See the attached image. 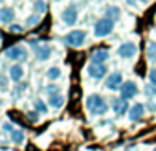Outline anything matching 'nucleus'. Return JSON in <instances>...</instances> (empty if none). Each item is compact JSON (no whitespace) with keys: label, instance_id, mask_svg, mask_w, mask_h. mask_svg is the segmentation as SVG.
<instances>
[{"label":"nucleus","instance_id":"obj_1","mask_svg":"<svg viewBox=\"0 0 156 151\" xmlns=\"http://www.w3.org/2000/svg\"><path fill=\"white\" fill-rule=\"evenodd\" d=\"M87 109H88V112L94 114V116H103V114L108 111V105H107V101L103 100V96L92 94V96L87 98Z\"/></svg>","mask_w":156,"mask_h":151},{"label":"nucleus","instance_id":"obj_2","mask_svg":"<svg viewBox=\"0 0 156 151\" xmlns=\"http://www.w3.org/2000/svg\"><path fill=\"white\" fill-rule=\"evenodd\" d=\"M85 39H87V33H85L83 30H75V31L66 33L64 42H66L68 46H72V48H81V46L85 44Z\"/></svg>","mask_w":156,"mask_h":151},{"label":"nucleus","instance_id":"obj_3","mask_svg":"<svg viewBox=\"0 0 156 151\" xmlns=\"http://www.w3.org/2000/svg\"><path fill=\"white\" fill-rule=\"evenodd\" d=\"M112 30H114V22L108 19H101L94 24V35L96 37H107L112 33Z\"/></svg>","mask_w":156,"mask_h":151},{"label":"nucleus","instance_id":"obj_4","mask_svg":"<svg viewBox=\"0 0 156 151\" xmlns=\"http://www.w3.org/2000/svg\"><path fill=\"white\" fill-rule=\"evenodd\" d=\"M136 52H138V48H136V44L130 42V41L123 42V44L118 48V53H119L121 59H132V57L136 55Z\"/></svg>","mask_w":156,"mask_h":151},{"label":"nucleus","instance_id":"obj_5","mask_svg":"<svg viewBox=\"0 0 156 151\" xmlns=\"http://www.w3.org/2000/svg\"><path fill=\"white\" fill-rule=\"evenodd\" d=\"M6 57L11 59V61H24V59L28 57V53H26V48H24V46H19V44H17V46L8 48Z\"/></svg>","mask_w":156,"mask_h":151},{"label":"nucleus","instance_id":"obj_6","mask_svg":"<svg viewBox=\"0 0 156 151\" xmlns=\"http://www.w3.org/2000/svg\"><path fill=\"white\" fill-rule=\"evenodd\" d=\"M121 83H123V76H121L119 72H112L108 78H107L105 87H107L108 90H118V89H121Z\"/></svg>","mask_w":156,"mask_h":151},{"label":"nucleus","instance_id":"obj_7","mask_svg":"<svg viewBox=\"0 0 156 151\" xmlns=\"http://www.w3.org/2000/svg\"><path fill=\"white\" fill-rule=\"evenodd\" d=\"M119 90H121V98L123 100H130V98H134L138 94V87H136L134 81H125Z\"/></svg>","mask_w":156,"mask_h":151},{"label":"nucleus","instance_id":"obj_8","mask_svg":"<svg viewBox=\"0 0 156 151\" xmlns=\"http://www.w3.org/2000/svg\"><path fill=\"white\" fill-rule=\"evenodd\" d=\"M61 19H62V22H64L66 26H73V24L77 22V9H75L73 6H70V8H66V9L62 11V15H61Z\"/></svg>","mask_w":156,"mask_h":151},{"label":"nucleus","instance_id":"obj_9","mask_svg":"<svg viewBox=\"0 0 156 151\" xmlns=\"http://www.w3.org/2000/svg\"><path fill=\"white\" fill-rule=\"evenodd\" d=\"M110 105H112V111H114L118 116H123V114L129 111V103H127V100H123V98H114V100L110 101Z\"/></svg>","mask_w":156,"mask_h":151},{"label":"nucleus","instance_id":"obj_10","mask_svg":"<svg viewBox=\"0 0 156 151\" xmlns=\"http://www.w3.org/2000/svg\"><path fill=\"white\" fill-rule=\"evenodd\" d=\"M88 74H90V78H94V79H101L103 76L107 74V66L105 64H90L88 66Z\"/></svg>","mask_w":156,"mask_h":151},{"label":"nucleus","instance_id":"obj_11","mask_svg":"<svg viewBox=\"0 0 156 151\" xmlns=\"http://www.w3.org/2000/svg\"><path fill=\"white\" fill-rule=\"evenodd\" d=\"M35 57H37V61H46V59H50V57H51V46H48V44L37 46Z\"/></svg>","mask_w":156,"mask_h":151},{"label":"nucleus","instance_id":"obj_12","mask_svg":"<svg viewBox=\"0 0 156 151\" xmlns=\"http://www.w3.org/2000/svg\"><path fill=\"white\" fill-rule=\"evenodd\" d=\"M143 114H145V107H143L141 103H136V105H132V107L129 109V118H130L132 122H138Z\"/></svg>","mask_w":156,"mask_h":151},{"label":"nucleus","instance_id":"obj_13","mask_svg":"<svg viewBox=\"0 0 156 151\" xmlns=\"http://www.w3.org/2000/svg\"><path fill=\"white\" fill-rule=\"evenodd\" d=\"M15 19V11L11 8H4V9H0V24H11Z\"/></svg>","mask_w":156,"mask_h":151},{"label":"nucleus","instance_id":"obj_14","mask_svg":"<svg viewBox=\"0 0 156 151\" xmlns=\"http://www.w3.org/2000/svg\"><path fill=\"white\" fill-rule=\"evenodd\" d=\"M108 52L107 50H98V52H94L92 53V63L94 64H105L107 61H108Z\"/></svg>","mask_w":156,"mask_h":151},{"label":"nucleus","instance_id":"obj_15","mask_svg":"<svg viewBox=\"0 0 156 151\" xmlns=\"http://www.w3.org/2000/svg\"><path fill=\"white\" fill-rule=\"evenodd\" d=\"M9 78L13 81H20L24 78V68H22V64H13L9 68Z\"/></svg>","mask_w":156,"mask_h":151},{"label":"nucleus","instance_id":"obj_16","mask_svg":"<svg viewBox=\"0 0 156 151\" xmlns=\"http://www.w3.org/2000/svg\"><path fill=\"white\" fill-rule=\"evenodd\" d=\"M48 103H50V107H53V109H61V107L64 105V98H62L61 94H51V96L48 98Z\"/></svg>","mask_w":156,"mask_h":151},{"label":"nucleus","instance_id":"obj_17","mask_svg":"<svg viewBox=\"0 0 156 151\" xmlns=\"http://www.w3.org/2000/svg\"><path fill=\"white\" fill-rule=\"evenodd\" d=\"M121 17V11H119V8H116V6H110V8H107V17L105 19H108V20H118Z\"/></svg>","mask_w":156,"mask_h":151},{"label":"nucleus","instance_id":"obj_18","mask_svg":"<svg viewBox=\"0 0 156 151\" xmlns=\"http://www.w3.org/2000/svg\"><path fill=\"white\" fill-rule=\"evenodd\" d=\"M147 57H149V61H154L156 63V42L154 41L147 44Z\"/></svg>","mask_w":156,"mask_h":151},{"label":"nucleus","instance_id":"obj_19","mask_svg":"<svg viewBox=\"0 0 156 151\" xmlns=\"http://www.w3.org/2000/svg\"><path fill=\"white\" fill-rule=\"evenodd\" d=\"M24 138H26V136H24V133H22L20 129H15V131L11 133V140H13L15 144H22Z\"/></svg>","mask_w":156,"mask_h":151},{"label":"nucleus","instance_id":"obj_20","mask_svg":"<svg viewBox=\"0 0 156 151\" xmlns=\"http://www.w3.org/2000/svg\"><path fill=\"white\" fill-rule=\"evenodd\" d=\"M46 76H48V79L55 81V79H59V78H61V70H59L57 66H53V68H50V70L46 72Z\"/></svg>","mask_w":156,"mask_h":151},{"label":"nucleus","instance_id":"obj_21","mask_svg":"<svg viewBox=\"0 0 156 151\" xmlns=\"http://www.w3.org/2000/svg\"><path fill=\"white\" fill-rule=\"evenodd\" d=\"M35 109H37L41 114H46V112H48V107L44 105V101H42V100H35Z\"/></svg>","mask_w":156,"mask_h":151},{"label":"nucleus","instance_id":"obj_22","mask_svg":"<svg viewBox=\"0 0 156 151\" xmlns=\"http://www.w3.org/2000/svg\"><path fill=\"white\" fill-rule=\"evenodd\" d=\"M39 20H41L39 15H31V17L26 20V24H28V26H35V24H39Z\"/></svg>","mask_w":156,"mask_h":151},{"label":"nucleus","instance_id":"obj_23","mask_svg":"<svg viewBox=\"0 0 156 151\" xmlns=\"http://www.w3.org/2000/svg\"><path fill=\"white\" fill-rule=\"evenodd\" d=\"M145 92H147L151 98H156V89H154V85H147V87H145Z\"/></svg>","mask_w":156,"mask_h":151},{"label":"nucleus","instance_id":"obj_24","mask_svg":"<svg viewBox=\"0 0 156 151\" xmlns=\"http://www.w3.org/2000/svg\"><path fill=\"white\" fill-rule=\"evenodd\" d=\"M149 79H151V85L156 87V68H152V70L149 72Z\"/></svg>","mask_w":156,"mask_h":151},{"label":"nucleus","instance_id":"obj_25","mask_svg":"<svg viewBox=\"0 0 156 151\" xmlns=\"http://www.w3.org/2000/svg\"><path fill=\"white\" fill-rule=\"evenodd\" d=\"M39 8V11L42 13V11H46V4L42 2V0H39V2H35V9Z\"/></svg>","mask_w":156,"mask_h":151},{"label":"nucleus","instance_id":"obj_26","mask_svg":"<svg viewBox=\"0 0 156 151\" xmlns=\"http://www.w3.org/2000/svg\"><path fill=\"white\" fill-rule=\"evenodd\" d=\"M24 28L22 26H9V31H13V33H20Z\"/></svg>","mask_w":156,"mask_h":151},{"label":"nucleus","instance_id":"obj_27","mask_svg":"<svg viewBox=\"0 0 156 151\" xmlns=\"http://www.w3.org/2000/svg\"><path fill=\"white\" fill-rule=\"evenodd\" d=\"M28 118H30V122H39V114L37 112H30Z\"/></svg>","mask_w":156,"mask_h":151},{"label":"nucleus","instance_id":"obj_28","mask_svg":"<svg viewBox=\"0 0 156 151\" xmlns=\"http://www.w3.org/2000/svg\"><path fill=\"white\" fill-rule=\"evenodd\" d=\"M4 131H6V133H9V134H11V133H13V131H15V127H13V125H11V123H4Z\"/></svg>","mask_w":156,"mask_h":151},{"label":"nucleus","instance_id":"obj_29","mask_svg":"<svg viewBox=\"0 0 156 151\" xmlns=\"http://www.w3.org/2000/svg\"><path fill=\"white\" fill-rule=\"evenodd\" d=\"M8 85H6V78H0V90H6Z\"/></svg>","mask_w":156,"mask_h":151},{"label":"nucleus","instance_id":"obj_30","mask_svg":"<svg viewBox=\"0 0 156 151\" xmlns=\"http://www.w3.org/2000/svg\"><path fill=\"white\" fill-rule=\"evenodd\" d=\"M46 90H48V92H50V94H51V92H53V94H55V92H57V87H55V85H50V87H48V89H46Z\"/></svg>","mask_w":156,"mask_h":151},{"label":"nucleus","instance_id":"obj_31","mask_svg":"<svg viewBox=\"0 0 156 151\" xmlns=\"http://www.w3.org/2000/svg\"><path fill=\"white\" fill-rule=\"evenodd\" d=\"M154 151H156V149H154Z\"/></svg>","mask_w":156,"mask_h":151}]
</instances>
